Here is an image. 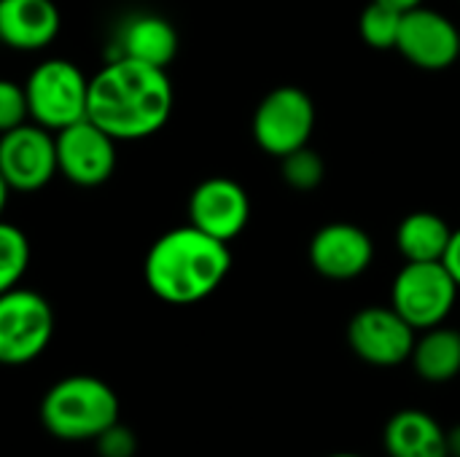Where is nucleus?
<instances>
[{"label":"nucleus","mask_w":460,"mask_h":457,"mask_svg":"<svg viewBox=\"0 0 460 457\" xmlns=\"http://www.w3.org/2000/svg\"><path fill=\"white\" fill-rule=\"evenodd\" d=\"M172 100L167 70L127 57H111L108 65L89 78L86 119L113 140H143L170 121Z\"/></svg>","instance_id":"1"},{"label":"nucleus","mask_w":460,"mask_h":457,"mask_svg":"<svg viewBox=\"0 0 460 457\" xmlns=\"http://www.w3.org/2000/svg\"><path fill=\"white\" fill-rule=\"evenodd\" d=\"M229 269V242H221L189 224L164 232L148 248L143 277L148 291L164 304L189 307L216 294Z\"/></svg>","instance_id":"2"},{"label":"nucleus","mask_w":460,"mask_h":457,"mask_svg":"<svg viewBox=\"0 0 460 457\" xmlns=\"http://www.w3.org/2000/svg\"><path fill=\"white\" fill-rule=\"evenodd\" d=\"M119 396L92 374H70L54 382L40 401L43 428L65 442H94L119 423Z\"/></svg>","instance_id":"3"},{"label":"nucleus","mask_w":460,"mask_h":457,"mask_svg":"<svg viewBox=\"0 0 460 457\" xmlns=\"http://www.w3.org/2000/svg\"><path fill=\"white\" fill-rule=\"evenodd\" d=\"M30 119L49 132H59L86 119L89 78L67 59H43L24 83Z\"/></svg>","instance_id":"4"},{"label":"nucleus","mask_w":460,"mask_h":457,"mask_svg":"<svg viewBox=\"0 0 460 457\" xmlns=\"http://www.w3.org/2000/svg\"><path fill=\"white\" fill-rule=\"evenodd\" d=\"M458 291L442 261H404L391 286V307L415 331H426L450 318Z\"/></svg>","instance_id":"5"},{"label":"nucleus","mask_w":460,"mask_h":457,"mask_svg":"<svg viewBox=\"0 0 460 457\" xmlns=\"http://www.w3.org/2000/svg\"><path fill=\"white\" fill-rule=\"evenodd\" d=\"M315 129V102L299 86H278L259 102L253 113V140L256 145L283 159L305 145H310Z\"/></svg>","instance_id":"6"},{"label":"nucleus","mask_w":460,"mask_h":457,"mask_svg":"<svg viewBox=\"0 0 460 457\" xmlns=\"http://www.w3.org/2000/svg\"><path fill=\"white\" fill-rule=\"evenodd\" d=\"M54 312L51 304L30 291L11 288L0 294V364L24 366L35 361L51 342Z\"/></svg>","instance_id":"7"},{"label":"nucleus","mask_w":460,"mask_h":457,"mask_svg":"<svg viewBox=\"0 0 460 457\" xmlns=\"http://www.w3.org/2000/svg\"><path fill=\"white\" fill-rule=\"evenodd\" d=\"M418 331L394 307H364L348 323L350 350L369 366L391 369L410 361Z\"/></svg>","instance_id":"8"},{"label":"nucleus","mask_w":460,"mask_h":457,"mask_svg":"<svg viewBox=\"0 0 460 457\" xmlns=\"http://www.w3.org/2000/svg\"><path fill=\"white\" fill-rule=\"evenodd\" d=\"M57 170L81 189L102 186L116 170V140L92 119H81L57 132Z\"/></svg>","instance_id":"9"},{"label":"nucleus","mask_w":460,"mask_h":457,"mask_svg":"<svg viewBox=\"0 0 460 457\" xmlns=\"http://www.w3.org/2000/svg\"><path fill=\"white\" fill-rule=\"evenodd\" d=\"M396 51L418 70L442 73L460 59V27L450 16L418 5L402 16Z\"/></svg>","instance_id":"10"},{"label":"nucleus","mask_w":460,"mask_h":457,"mask_svg":"<svg viewBox=\"0 0 460 457\" xmlns=\"http://www.w3.org/2000/svg\"><path fill=\"white\" fill-rule=\"evenodd\" d=\"M57 172V143L49 129L19 124L0 135V175L11 191H40Z\"/></svg>","instance_id":"11"},{"label":"nucleus","mask_w":460,"mask_h":457,"mask_svg":"<svg viewBox=\"0 0 460 457\" xmlns=\"http://www.w3.org/2000/svg\"><path fill=\"white\" fill-rule=\"evenodd\" d=\"M248 221L251 197L232 178H205L189 197V224L221 242H232L234 237H240Z\"/></svg>","instance_id":"12"},{"label":"nucleus","mask_w":460,"mask_h":457,"mask_svg":"<svg viewBox=\"0 0 460 457\" xmlns=\"http://www.w3.org/2000/svg\"><path fill=\"white\" fill-rule=\"evenodd\" d=\"M307 256H310V267L321 277L334 283H348L361 277L372 267L375 242L361 226L334 221L313 234Z\"/></svg>","instance_id":"13"},{"label":"nucleus","mask_w":460,"mask_h":457,"mask_svg":"<svg viewBox=\"0 0 460 457\" xmlns=\"http://www.w3.org/2000/svg\"><path fill=\"white\" fill-rule=\"evenodd\" d=\"M59 24L54 0H0V46L40 51L59 35Z\"/></svg>","instance_id":"14"},{"label":"nucleus","mask_w":460,"mask_h":457,"mask_svg":"<svg viewBox=\"0 0 460 457\" xmlns=\"http://www.w3.org/2000/svg\"><path fill=\"white\" fill-rule=\"evenodd\" d=\"M113 46V57H127L167 70L178 54V32L172 22L159 13H137L121 24Z\"/></svg>","instance_id":"15"},{"label":"nucleus","mask_w":460,"mask_h":457,"mask_svg":"<svg viewBox=\"0 0 460 457\" xmlns=\"http://www.w3.org/2000/svg\"><path fill=\"white\" fill-rule=\"evenodd\" d=\"M388 457H450L447 431L423 409L396 412L383 434Z\"/></svg>","instance_id":"16"},{"label":"nucleus","mask_w":460,"mask_h":457,"mask_svg":"<svg viewBox=\"0 0 460 457\" xmlns=\"http://www.w3.org/2000/svg\"><path fill=\"white\" fill-rule=\"evenodd\" d=\"M410 364L431 385H445L460 374V331L442 326L418 331Z\"/></svg>","instance_id":"17"},{"label":"nucleus","mask_w":460,"mask_h":457,"mask_svg":"<svg viewBox=\"0 0 460 457\" xmlns=\"http://www.w3.org/2000/svg\"><path fill=\"white\" fill-rule=\"evenodd\" d=\"M453 229L431 210H415L396 226V248L404 261H442Z\"/></svg>","instance_id":"18"},{"label":"nucleus","mask_w":460,"mask_h":457,"mask_svg":"<svg viewBox=\"0 0 460 457\" xmlns=\"http://www.w3.org/2000/svg\"><path fill=\"white\" fill-rule=\"evenodd\" d=\"M402 16H404V11H396V8H391L385 3L372 0L361 11V19H358L361 40L369 48H375V51H391V48H396L399 30H402Z\"/></svg>","instance_id":"19"},{"label":"nucleus","mask_w":460,"mask_h":457,"mask_svg":"<svg viewBox=\"0 0 460 457\" xmlns=\"http://www.w3.org/2000/svg\"><path fill=\"white\" fill-rule=\"evenodd\" d=\"M27 267H30L27 234L19 226L5 224L0 218V294L16 288L19 280L24 277Z\"/></svg>","instance_id":"20"},{"label":"nucleus","mask_w":460,"mask_h":457,"mask_svg":"<svg viewBox=\"0 0 460 457\" xmlns=\"http://www.w3.org/2000/svg\"><path fill=\"white\" fill-rule=\"evenodd\" d=\"M280 172H283V180L294 191H313L321 186V180L326 175V164L318 151L305 145L280 159Z\"/></svg>","instance_id":"21"},{"label":"nucleus","mask_w":460,"mask_h":457,"mask_svg":"<svg viewBox=\"0 0 460 457\" xmlns=\"http://www.w3.org/2000/svg\"><path fill=\"white\" fill-rule=\"evenodd\" d=\"M30 119L27 94L24 86H19L11 78H0V135L16 129Z\"/></svg>","instance_id":"22"},{"label":"nucleus","mask_w":460,"mask_h":457,"mask_svg":"<svg viewBox=\"0 0 460 457\" xmlns=\"http://www.w3.org/2000/svg\"><path fill=\"white\" fill-rule=\"evenodd\" d=\"M94 447L100 457H132L137 450V442L129 428H124L121 423H113L108 431H102L94 439Z\"/></svg>","instance_id":"23"},{"label":"nucleus","mask_w":460,"mask_h":457,"mask_svg":"<svg viewBox=\"0 0 460 457\" xmlns=\"http://www.w3.org/2000/svg\"><path fill=\"white\" fill-rule=\"evenodd\" d=\"M442 264L447 267V272L453 275V280L458 283L460 288V229H453V237H450V245L445 250Z\"/></svg>","instance_id":"24"},{"label":"nucleus","mask_w":460,"mask_h":457,"mask_svg":"<svg viewBox=\"0 0 460 457\" xmlns=\"http://www.w3.org/2000/svg\"><path fill=\"white\" fill-rule=\"evenodd\" d=\"M377 3H385V5H391L396 11H412V8L423 5V0H377Z\"/></svg>","instance_id":"25"},{"label":"nucleus","mask_w":460,"mask_h":457,"mask_svg":"<svg viewBox=\"0 0 460 457\" xmlns=\"http://www.w3.org/2000/svg\"><path fill=\"white\" fill-rule=\"evenodd\" d=\"M447 450H450V457H460V426L447 431Z\"/></svg>","instance_id":"26"},{"label":"nucleus","mask_w":460,"mask_h":457,"mask_svg":"<svg viewBox=\"0 0 460 457\" xmlns=\"http://www.w3.org/2000/svg\"><path fill=\"white\" fill-rule=\"evenodd\" d=\"M8 183L3 180V175H0V215H3V210H5V205H8Z\"/></svg>","instance_id":"27"},{"label":"nucleus","mask_w":460,"mask_h":457,"mask_svg":"<svg viewBox=\"0 0 460 457\" xmlns=\"http://www.w3.org/2000/svg\"><path fill=\"white\" fill-rule=\"evenodd\" d=\"M329 457H361V455H353V453H337V455H329Z\"/></svg>","instance_id":"28"},{"label":"nucleus","mask_w":460,"mask_h":457,"mask_svg":"<svg viewBox=\"0 0 460 457\" xmlns=\"http://www.w3.org/2000/svg\"><path fill=\"white\" fill-rule=\"evenodd\" d=\"M458 62H460V59H458Z\"/></svg>","instance_id":"29"}]
</instances>
